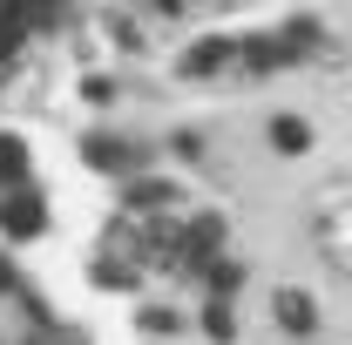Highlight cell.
Masks as SVG:
<instances>
[{"label":"cell","mask_w":352,"mask_h":345,"mask_svg":"<svg viewBox=\"0 0 352 345\" xmlns=\"http://www.w3.org/2000/svg\"><path fill=\"white\" fill-rule=\"evenodd\" d=\"M318 244H325L332 264L352 278V190H346V197H332V203L318 210Z\"/></svg>","instance_id":"cell-1"},{"label":"cell","mask_w":352,"mask_h":345,"mask_svg":"<svg viewBox=\"0 0 352 345\" xmlns=\"http://www.w3.org/2000/svg\"><path fill=\"white\" fill-rule=\"evenodd\" d=\"M41 223H47V203L34 197V190H28V183L0 197V230H7V237H34Z\"/></svg>","instance_id":"cell-2"},{"label":"cell","mask_w":352,"mask_h":345,"mask_svg":"<svg viewBox=\"0 0 352 345\" xmlns=\"http://www.w3.org/2000/svg\"><path fill=\"white\" fill-rule=\"evenodd\" d=\"M176 251H183V264H210V258L223 251V216H197V223H190V237H183Z\"/></svg>","instance_id":"cell-3"},{"label":"cell","mask_w":352,"mask_h":345,"mask_svg":"<svg viewBox=\"0 0 352 345\" xmlns=\"http://www.w3.org/2000/svg\"><path fill=\"white\" fill-rule=\"evenodd\" d=\"M278 318H285L292 332H311V325H318V311H311V298L298 291V285H292V291H278Z\"/></svg>","instance_id":"cell-4"},{"label":"cell","mask_w":352,"mask_h":345,"mask_svg":"<svg viewBox=\"0 0 352 345\" xmlns=\"http://www.w3.org/2000/svg\"><path fill=\"white\" fill-rule=\"evenodd\" d=\"M230 61V41H197L190 54H183V75H210V68H223Z\"/></svg>","instance_id":"cell-5"},{"label":"cell","mask_w":352,"mask_h":345,"mask_svg":"<svg viewBox=\"0 0 352 345\" xmlns=\"http://www.w3.org/2000/svg\"><path fill=\"white\" fill-rule=\"evenodd\" d=\"M0 183H7V190L28 183V149H21L14 135H0Z\"/></svg>","instance_id":"cell-6"},{"label":"cell","mask_w":352,"mask_h":345,"mask_svg":"<svg viewBox=\"0 0 352 345\" xmlns=\"http://www.w3.org/2000/svg\"><path fill=\"white\" fill-rule=\"evenodd\" d=\"M271 142H278L285 156H298V149H305V142H311V129H305V122H298V115H278V122H271Z\"/></svg>","instance_id":"cell-7"},{"label":"cell","mask_w":352,"mask_h":345,"mask_svg":"<svg viewBox=\"0 0 352 345\" xmlns=\"http://www.w3.org/2000/svg\"><path fill=\"white\" fill-rule=\"evenodd\" d=\"M21 27H28V14H21V7H0V54L21 47Z\"/></svg>","instance_id":"cell-8"},{"label":"cell","mask_w":352,"mask_h":345,"mask_svg":"<svg viewBox=\"0 0 352 345\" xmlns=\"http://www.w3.org/2000/svg\"><path fill=\"white\" fill-rule=\"evenodd\" d=\"M204 332H210V339H230V311H223V304L204 311Z\"/></svg>","instance_id":"cell-9"}]
</instances>
